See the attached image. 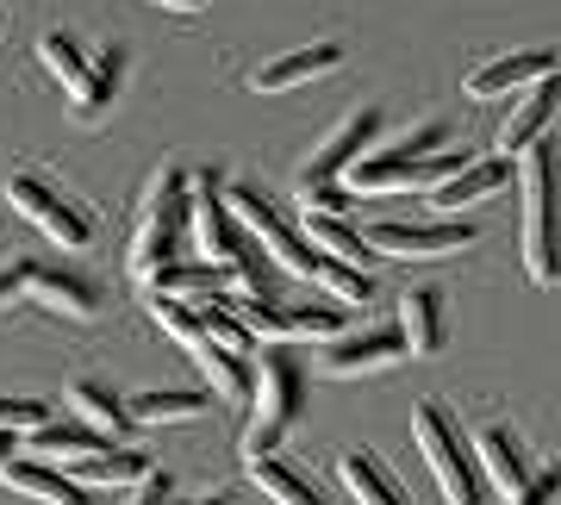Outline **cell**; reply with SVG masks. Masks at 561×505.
<instances>
[{
	"mask_svg": "<svg viewBox=\"0 0 561 505\" xmlns=\"http://www.w3.org/2000/svg\"><path fill=\"white\" fill-rule=\"evenodd\" d=\"M243 405H250L243 462H250V456H275L280 437L300 425V412H306V368L280 344H262V356L250 363V400Z\"/></svg>",
	"mask_w": 561,
	"mask_h": 505,
	"instance_id": "1",
	"label": "cell"
},
{
	"mask_svg": "<svg viewBox=\"0 0 561 505\" xmlns=\"http://www.w3.org/2000/svg\"><path fill=\"white\" fill-rule=\"evenodd\" d=\"M181 225H187V169L181 162H162L150 187H144V206H138V231H131V256L125 268L150 282L157 268L181 263Z\"/></svg>",
	"mask_w": 561,
	"mask_h": 505,
	"instance_id": "2",
	"label": "cell"
},
{
	"mask_svg": "<svg viewBox=\"0 0 561 505\" xmlns=\"http://www.w3.org/2000/svg\"><path fill=\"white\" fill-rule=\"evenodd\" d=\"M549 138L530 144L518 157V200H524V268L537 287H556L561 282V263H556V169H549Z\"/></svg>",
	"mask_w": 561,
	"mask_h": 505,
	"instance_id": "3",
	"label": "cell"
},
{
	"mask_svg": "<svg viewBox=\"0 0 561 505\" xmlns=\"http://www.w3.org/2000/svg\"><path fill=\"white\" fill-rule=\"evenodd\" d=\"M412 437H419L424 462H431V474H437L443 500L449 505H486L481 468H474V456H468V444H461V431L449 425V412H443L437 400H424L419 412H412Z\"/></svg>",
	"mask_w": 561,
	"mask_h": 505,
	"instance_id": "4",
	"label": "cell"
},
{
	"mask_svg": "<svg viewBox=\"0 0 561 505\" xmlns=\"http://www.w3.org/2000/svg\"><path fill=\"white\" fill-rule=\"evenodd\" d=\"M0 194H7V206H13V213H25V219L38 225L50 243H62V250H88V243H94V219H88L69 194H57L38 169H7Z\"/></svg>",
	"mask_w": 561,
	"mask_h": 505,
	"instance_id": "5",
	"label": "cell"
},
{
	"mask_svg": "<svg viewBox=\"0 0 561 505\" xmlns=\"http://www.w3.org/2000/svg\"><path fill=\"white\" fill-rule=\"evenodd\" d=\"M474 225L468 219H381L362 231V243L375 250V256H412V263H437V256H461V250H474Z\"/></svg>",
	"mask_w": 561,
	"mask_h": 505,
	"instance_id": "6",
	"label": "cell"
},
{
	"mask_svg": "<svg viewBox=\"0 0 561 505\" xmlns=\"http://www.w3.org/2000/svg\"><path fill=\"white\" fill-rule=\"evenodd\" d=\"M187 225H194V250H201L206 268H231V250H238L243 225L231 219L225 206V187L213 169H187Z\"/></svg>",
	"mask_w": 561,
	"mask_h": 505,
	"instance_id": "7",
	"label": "cell"
},
{
	"mask_svg": "<svg viewBox=\"0 0 561 505\" xmlns=\"http://www.w3.org/2000/svg\"><path fill=\"white\" fill-rule=\"evenodd\" d=\"M20 294L69 324H94L106 306L101 282H88L81 268H44V263H20Z\"/></svg>",
	"mask_w": 561,
	"mask_h": 505,
	"instance_id": "8",
	"label": "cell"
},
{
	"mask_svg": "<svg viewBox=\"0 0 561 505\" xmlns=\"http://www.w3.org/2000/svg\"><path fill=\"white\" fill-rule=\"evenodd\" d=\"M375 138H381V106H356V113L331 125V131L319 138V150L306 157L300 187L306 182H343V169H350L356 157H368V150H375Z\"/></svg>",
	"mask_w": 561,
	"mask_h": 505,
	"instance_id": "9",
	"label": "cell"
},
{
	"mask_svg": "<svg viewBox=\"0 0 561 505\" xmlns=\"http://www.w3.org/2000/svg\"><path fill=\"white\" fill-rule=\"evenodd\" d=\"M405 344L393 324H368V331H337V337H324L319 349V375H331V381H350V375H375V368L400 363Z\"/></svg>",
	"mask_w": 561,
	"mask_h": 505,
	"instance_id": "10",
	"label": "cell"
},
{
	"mask_svg": "<svg viewBox=\"0 0 561 505\" xmlns=\"http://www.w3.org/2000/svg\"><path fill=\"white\" fill-rule=\"evenodd\" d=\"M468 456H474V468H481V486H493L500 500H512L537 468H530V456H524V437L512 425H500V418H486L474 437H468Z\"/></svg>",
	"mask_w": 561,
	"mask_h": 505,
	"instance_id": "11",
	"label": "cell"
},
{
	"mask_svg": "<svg viewBox=\"0 0 561 505\" xmlns=\"http://www.w3.org/2000/svg\"><path fill=\"white\" fill-rule=\"evenodd\" d=\"M556 44H537V50H512V57H493L481 69H468V94L474 101H500V94H518V88H537V81L556 76Z\"/></svg>",
	"mask_w": 561,
	"mask_h": 505,
	"instance_id": "12",
	"label": "cell"
},
{
	"mask_svg": "<svg viewBox=\"0 0 561 505\" xmlns=\"http://www.w3.org/2000/svg\"><path fill=\"white\" fill-rule=\"evenodd\" d=\"M343 62V44H300V50H287V57H275V62H262V69H250V88L256 94H294V88H306V81H319V76H331Z\"/></svg>",
	"mask_w": 561,
	"mask_h": 505,
	"instance_id": "13",
	"label": "cell"
},
{
	"mask_svg": "<svg viewBox=\"0 0 561 505\" xmlns=\"http://www.w3.org/2000/svg\"><path fill=\"white\" fill-rule=\"evenodd\" d=\"M549 125H556V76L537 81V88H530V94L512 106V119H505L500 138H493V157H500V162H518L530 144L549 138Z\"/></svg>",
	"mask_w": 561,
	"mask_h": 505,
	"instance_id": "14",
	"label": "cell"
},
{
	"mask_svg": "<svg viewBox=\"0 0 561 505\" xmlns=\"http://www.w3.org/2000/svg\"><path fill=\"white\" fill-rule=\"evenodd\" d=\"M400 344L405 356H437L443 337H449V319H443V287H405L400 294Z\"/></svg>",
	"mask_w": 561,
	"mask_h": 505,
	"instance_id": "15",
	"label": "cell"
},
{
	"mask_svg": "<svg viewBox=\"0 0 561 505\" xmlns=\"http://www.w3.org/2000/svg\"><path fill=\"white\" fill-rule=\"evenodd\" d=\"M505 182H512V162H500V157H474V162H461L449 182L431 187V206H443V213H461V206L493 200V194H500Z\"/></svg>",
	"mask_w": 561,
	"mask_h": 505,
	"instance_id": "16",
	"label": "cell"
},
{
	"mask_svg": "<svg viewBox=\"0 0 561 505\" xmlns=\"http://www.w3.org/2000/svg\"><path fill=\"white\" fill-rule=\"evenodd\" d=\"M106 437L101 431H88V425H38V431H25V462H44V468H69L88 462V456H101Z\"/></svg>",
	"mask_w": 561,
	"mask_h": 505,
	"instance_id": "17",
	"label": "cell"
},
{
	"mask_svg": "<svg viewBox=\"0 0 561 505\" xmlns=\"http://www.w3.org/2000/svg\"><path fill=\"white\" fill-rule=\"evenodd\" d=\"M0 481L13 486V493H25V500H38V505H94V493H88L76 474L44 468V462H25V456H13V462L0 468Z\"/></svg>",
	"mask_w": 561,
	"mask_h": 505,
	"instance_id": "18",
	"label": "cell"
},
{
	"mask_svg": "<svg viewBox=\"0 0 561 505\" xmlns=\"http://www.w3.org/2000/svg\"><path fill=\"white\" fill-rule=\"evenodd\" d=\"M206 412H213V393H194V387H150L138 400H125L131 425H194Z\"/></svg>",
	"mask_w": 561,
	"mask_h": 505,
	"instance_id": "19",
	"label": "cell"
},
{
	"mask_svg": "<svg viewBox=\"0 0 561 505\" xmlns=\"http://www.w3.org/2000/svg\"><path fill=\"white\" fill-rule=\"evenodd\" d=\"M337 481L350 486V500H356V505H405L400 481L381 468L375 449H343V456H337Z\"/></svg>",
	"mask_w": 561,
	"mask_h": 505,
	"instance_id": "20",
	"label": "cell"
},
{
	"mask_svg": "<svg viewBox=\"0 0 561 505\" xmlns=\"http://www.w3.org/2000/svg\"><path fill=\"white\" fill-rule=\"evenodd\" d=\"M119 88H125V50L106 44V50H94V62H88V81L76 88V119L94 125L106 106L119 101Z\"/></svg>",
	"mask_w": 561,
	"mask_h": 505,
	"instance_id": "21",
	"label": "cell"
},
{
	"mask_svg": "<svg viewBox=\"0 0 561 505\" xmlns=\"http://www.w3.org/2000/svg\"><path fill=\"white\" fill-rule=\"evenodd\" d=\"M62 405L76 412V425L101 431V437H119V431H131V418H125V400H119L106 381H76L69 393H62Z\"/></svg>",
	"mask_w": 561,
	"mask_h": 505,
	"instance_id": "22",
	"label": "cell"
},
{
	"mask_svg": "<svg viewBox=\"0 0 561 505\" xmlns=\"http://www.w3.org/2000/svg\"><path fill=\"white\" fill-rule=\"evenodd\" d=\"M187 356H194V368L213 381V400H225V405L250 400V356H231V349H219L213 337H201Z\"/></svg>",
	"mask_w": 561,
	"mask_h": 505,
	"instance_id": "23",
	"label": "cell"
},
{
	"mask_svg": "<svg viewBox=\"0 0 561 505\" xmlns=\"http://www.w3.org/2000/svg\"><path fill=\"white\" fill-rule=\"evenodd\" d=\"M243 468H250V481L262 486V500H268V505H324L319 486L306 481L300 468H287L280 456H250Z\"/></svg>",
	"mask_w": 561,
	"mask_h": 505,
	"instance_id": "24",
	"label": "cell"
},
{
	"mask_svg": "<svg viewBox=\"0 0 561 505\" xmlns=\"http://www.w3.org/2000/svg\"><path fill=\"white\" fill-rule=\"evenodd\" d=\"M150 456H144V449H113L106 444L101 456H88V462H76L69 468V474H76L81 486H138L144 474H150Z\"/></svg>",
	"mask_w": 561,
	"mask_h": 505,
	"instance_id": "25",
	"label": "cell"
},
{
	"mask_svg": "<svg viewBox=\"0 0 561 505\" xmlns=\"http://www.w3.org/2000/svg\"><path fill=\"white\" fill-rule=\"evenodd\" d=\"M306 243L319 250V256H331V263H350V268H368V243H362L356 225H343V219H324V213H306Z\"/></svg>",
	"mask_w": 561,
	"mask_h": 505,
	"instance_id": "26",
	"label": "cell"
},
{
	"mask_svg": "<svg viewBox=\"0 0 561 505\" xmlns=\"http://www.w3.org/2000/svg\"><path fill=\"white\" fill-rule=\"evenodd\" d=\"M219 275L225 268H206V263H169L144 282V294H157V300H206V294H219Z\"/></svg>",
	"mask_w": 561,
	"mask_h": 505,
	"instance_id": "27",
	"label": "cell"
},
{
	"mask_svg": "<svg viewBox=\"0 0 561 505\" xmlns=\"http://www.w3.org/2000/svg\"><path fill=\"white\" fill-rule=\"evenodd\" d=\"M187 306H194L201 331H206V337H213L219 349H231V356H250V349H256V337H250V331L238 324V312L225 306V294H206V300H187Z\"/></svg>",
	"mask_w": 561,
	"mask_h": 505,
	"instance_id": "28",
	"label": "cell"
},
{
	"mask_svg": "<svg viewBox=\"0 0 561 505\" xmlns=\"http://www.w3.org/2000/svg\"><path fill=\"white\" fill-rule=\"evenodd\" d=\"M38 62L62 81V88H69V94H76L81 81H88V62H94V57H88L69 32H44V38H38Z\"/></svg>",
	"mask_w": 561,
	"mask_h": 505,
	"instance_id": "29",
	"label": "cell"
},
{
	"mask_svg": "<svg viewBox=\"0 0 561 505\" xmlns=\"http://www.w3.org/2000/svg\"><path fill=\"white\" fill-rule=\"evenodd\" d=\"M437 150H449V119H424V125H412L405 138H393V144H387L381 157L412 162V157H437Z\"/></svg>",
	"mask_w": 561,
	"mask_h": 505,
	"instance_id": "30",
	"label": "cell"
},
{
	"mask_svg": "<svg viewBox=\"0 0 561 505\" xmlns=\"http://www.w3.org/2000/svg\"><path fill=\"white\" fill-rule=\"evenodd\" d=\"M300 206H306V213H324V219H343V213L356 206V194H350L343 182H306L300 187Z\"/></svg>",
	"mask_w": 561,
	"mask_h": 505,
	"instance_id": "31",
	"label": "cell"
},
{
	"mask_svg": "<svg viewBox=\"0 0 561 505\" xmlns=\"http://www.w3.org/2000/svg\"><path fill=\"white\" fill-rule=\"evenodd\" d=\"M50 425V405L44 400H0V431L7 437H25V431Z\"/></svg>",
	"mask_w": 561,
	"mask_h": 505,
	"instance_id": "32",
	"label": "cell"
},
{
	"mask_svg": "<svg viewBox=\"0 0 561 505\" xmlns=\"http://www.w3.org/2000/svg\"><path fill=\"white\" fill-rule=\"evenodd\" d=\"M556 500H561V468H542V474H530L505 505H556Z\"/></svg>",
	"mask_w": 561,
	"mask_h": 505,
	"instance_id": "33",
	"label": "cell"
},
{
	"mask_svg": "<svg viewBox=\"0 0 561 505\" xmlns=\"http://www.w3.org/2000/svg\"><path fill=\"white\" fill-rule=\"evenodd\" d=\"M162 500H169V474H157V468H150V474L138 481V493H131V505H162Z\"/></svg>",
	"mask_w": 561,
	"mask_h": 505,
	"instance_id": "34",
	"label": "cell"
},
{
	"mask_svg": "<svg viewBox=\"0 0 561 505\" xmlns=\"http://www.w3.org/2000/svg\"><path fill=\"white\" fill-rule=\"evenodd\" d=\"M20 300V268H7V275H0V306H13Z\"/></svg>",
	"mask_w": 561,
	"mask_h": 505,
	"instance_id": "35",
	"label": "cell"
},
{
	"mask_svg": "<svg viewBox=\"0 0 561 505\" xmlns=\"http://www.w3.org/2000/svg\"><path fill=\"white\" fill-rule=\"evenodd\" d=\"M157 7H169V13H201L206 0H157Z\"/></svg>",
	"mask_w": 561,
	"mask_h": 505,
	"instance_id": "36",
	"label": "cell"
},
{
	"mask_svg": "<svg viewBox=\"0 0 561 505\" xmlns=\"http://www.w3.org/2000/svg\"><path fill=\"white\" fill-rule=\"evenodd\" d=\"M13 456H20V449H13V437H7V431H0V468L13 462Z\"/></svg>",
	"mask_w": 561,
	"mask_h": 505,
	"instance_id": "37",
	"label": "cell"
}]
</instances>
